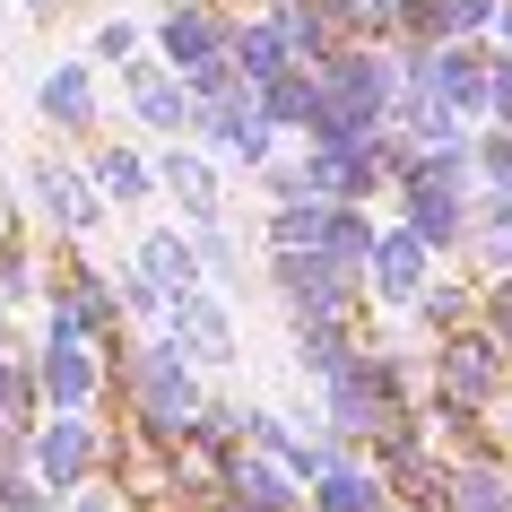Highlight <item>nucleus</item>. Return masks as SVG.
<instances>
[{
    "instance_id": "1",
    "label": "nucleus",
    "mask_w": 512,
    "mask_h": 512,
    "mask_svg": "<svg viewBox=\"0 0 512 512\" xmlns=\"http://www.w3.org/2000/svg\"><path fill=\"white\" fill-rule=\"evenodd\" d=\"M426 252H434V243L400 217V226L374 243V261H365V270H374V296L382 304H417V296H426Z\"/></svg>"
},
{
    "instance_id": "2",
    "label": "nucleus",
    "mask_w": 512,
    "mask_h": 512,
    "mask_svg": "<svg viewBox=\"0 0 512 512\" xmlns=\"http://www.w3.org/2000/svg\"><path fill=\"white\" fill-rule=\"evenodd\" d=\"M330 417L348 434H391V365H356L330 382Z\"/></svg>"
},
{
    "instance_id": "3",
    "label": "nucleus",
    "mask_w": 512,
    "mask_h": 512,
    "mask_svg": "<svg viewBox=\"0 0 512 512\" xmlns=\"http://www.w3.org/2000/svg\"><path fill=\"white\" fill-rule=\"evenodd\" d=\"M278 287H287L304 313H339V304H348V261H339V252H278Z\"/></svg>"
},
{
    "instance_id": "4",
    "label": "nucleus",
    "mask_w": 512,
    "mask_h": 512,
    "mask_svg": "<svg viewBox=\"0 0 512 512\" xmlns=\"http://www.w3.org/2000/svg\"><path fill=\"white\" fill-rule=\"evenodd\" d=\"M183 365H191V356H174V348H148V356H139V400H148L157 426H183L191 408H200V382H191Z\"/></svg>"
},
{
    "instance_id": "5",
    "label": "nucleus",
    "mask_w": 512,
    "mask_h": 512,
    "mask_svg": "<svg viewBox=\"0 0 512 512\" xmlns=\"http://www.w3.org/2000/svg\"><path fill=\"white\" fill-rule=\"evenodd\" d=\"M96 191H105V183H87L79 165H61V157H44V165H35V200L53 209V226H61V235H87V226H96Z\"/></svg>"
},
{
    "instance_id": "6",
    "label": "nucleus",
    "mask_w": 512,
    "mask_h": 512,
    "mask_svg": "<svg viewBox=\"0 0 512 512\" xmlns=\"http://www.w3.org/2000/svg\"><path fill=\"white\" fill-rule=\"evenodd\" d=\"M139 278H148L165 304H174V296H200V252H191L183 235H165V226H157V235H139Z\"/></svg>"
},
{
    "instance_id": "7",
    "label": "nucleus",
    "mask_w": 512,
    "mask_h": 512,
    "mask_svg": "<svg viewBox=\"0 0 512 512\" xmlns=\"http://www.w3.org/2000/svg\"><path fill=\"white\" fill-rule=\"evenodd\" d=\"M157 44H165L174 70H200V61H226V53H235V44L217 35L209 9H165V18H157Z\"/></svg>"
},
{
    "instance_id": "8",
    "label": "nucleus",
    "mask_w": 512,
    "mask_h": 512,
    "mask_svg": "<svg viewBox=\"0 0 512 512\" xmlns=\"http://www.w3.org/2000/svg\"><path fill=\"white\" fill-rule=\"evenodd\" d=\"M235 61L252 87L287 79V61H296V35H287V18H252V27H235Z\"/></svg>"
},
{
    "instance_id": "9",
    "label": "nucleus",
    "mask_w": 512,
    "mask_h": 512,
    "mask_svg": "<svg viewBox=\"0 0 512 512\" xmlns=\"http://www.w3.org/2000/svg\"><path fill=\"white\" fill-rule=\"evenodd\" d=\"M44 391H53L61 408H79L87 391H96V365H87V330L53 322V356H44Z\"/></svg>"
},
{
    "instance_id": "10",
    "label": "nucleus",
    "mask_w": 512,
    "mask_h": 512,
    "mask_svg": "<svg viewBox=\"0 0 512 512\" xmlns=\"http://www.w3.org/2000/svg\"><path fill=\"white\" fill-rule=\"evenodd\" d=\"M87 426L79 417H53V426L35 434V469H44V486H79V469H87Z\"/></svg>"
},
{
    "instance_id": "11",
    "label": "nucleus",
    "mask_w": 512,
    "mask_h": 512,
    "mask_svg": "<svg viewBox=\"0 0 512 512\" xmlns=\"http://www.w3.org/2000/svg\"><path fill=\"white\" fill-rule=\"evenodd\" d=\"M131 105L148 113L157 131H174V139H183L191 122H200V105H191V87H174L165 70H131Z\"/></svg>"
},
{
    "instance_id": "12",
    "label": "nucleus",
    "mask_w": 512,
    "mask_h": 512,
    "mask_svg": "<svg viewBox=\"0 0 512 512\" xmlns=\"http://www.w3.org/2000/svg\"><path fill=\"white\" fill-rule=\"evenodd\" d=\"M157 183L174 191V200H191V217H200V226H217V183H209V165H200V157H183V148H174V157L157 165Z\"/></svg>"
},
{
    "instance_id": "13",
    "label": "nucleus",
    "mask_w": 512,
    "mask_h": 512,
    "mask_svg": "<svg viewBox=\"0 0 512 512\" xmlns=\"http://www.w3.org/2000/svg\"><path fill=\"white\" fill-rule=\"evenodd\" d=\"M313 495H322V512H382V486L365 469H348V460H330L322 478H313Z\"/></svg>"
},
{
    "instance_id": "14",
    "label": "nucleus",
    "mask_w": 512,
    "mask_h": 512,
    "mask_svg": "<svg viewBox=\"0 0 512 512\" xmlns=\"http://www.w3.org/2000/svg\"><path fill=\"white\" fill-rule=\"evenodd\" d=\"M287 504H296L287 469H270V460H243L235 469V512H287Z\"/></svg>"
},
{
    "instance_id": "15",
    "label": "nucleus",
    "mask_w": 512,
    "mask_h": 512,
    "mask_svg": "<svg viewBox=\"0 0 512 512\" xmlns=\"http://www.w3.org/2000/svg\"><path fill=\"white\" fill-rule=\"evenodd\" d=\"M443 391H452V400H486V391H495V348H486V339L452 348L443 356Z\"/></svg>"
},
{
    "instance_id": "16",
    "label": "nucleus",
    "mask_w": 512,
    "mask_h": 512,
    "mask_svg": "<svg viewBox=\"0 0 512 512\" xmlns=\"http://www.w3.org/2000/svg\"><path fill=\"white\" fill-rule=\"evenodd\" d=\"M452 512H512V478L486 469V460H469V469L452 478Z\"/></svg>"
},
{
    "instance_id": "17",
    "label": "nucleus",
    "mask_w": 512,
    "mask_h": 512,
    "mask_svg": "<svg viewBox=\"0 0 512 512\" xmlns=\"http://www.w3.org/2000/svg\"><path fill=\"white\" fill-rule=\"evenodd\" d=\"M96 183H105L113 200H148V165H139L131 148H105V157H96Z\"/></svg>"
},
{
    "instance_id": "18",
    "label": "nucleus",
    "mask_w": 512,
    "mask_h": 512,
    "mask_svg": "<svg viewBox=\"0 0 512 512\" xmlns=\"http://www.w3.org/2000/svg\"><path fill=\"white\" fill-rule=\"evenodd\" d=\"M44 113H53V122H87V70H79V61L44 79Z\"/></svg>"
},
{
    "instance_id": "19",
    "label": "nucleus",
    "mask_w": 512,
    "mask_h": 512,
    "mask_svg": "<svg viewBox=\"0 0 512 512\" xmlns=\"http://www.w3.org/2000/svg\"><path fill=\"white\" fill-rule=\"evenodd\" d=\"M478 252L495 261V270H512V191H504V200H486V217H478Z\"/></svg>"
},
{
    "instance_id": "20",
    "label": "nucleus",
    "mask_w": 512,
    "mask_h": 512,
    "mask_svg": "<svg viewBox=\"0 0 512 512\" xmlns=\"http://www.w3.org/2000/svg\"><path fill=\"white\" fill-rule=\"evenodd\" d=\"M131 44H139V35L122 27V18H105V27H96V61H122V53H131Z\"/></svg>"
},
{
    "instance_id": "21",
    "label": "nucleus",
    "mask_w": 512,
    "mask_h": 512,
    "mask_svg": "<svg viewBox=\"0 0 512 512\" xmlns=\"http://www.w3.org/2000/svg\"><path fill=\"white\" fill-rule=\"evenodd\" d=\"M486 174L512 191V131H504V139H486Z\"/></svg>"
},
{
    "instance_id": "22",
    "label": "nucleus",
    "mask_w": 512,
    "mask_h": 512,
    "mask_svg": "<svg viewBox=\"0 0 512 512\" xmlns=\"http://www.w3.org/2000/svg\"><path fill=\"white\" fill-rule=\"evenodd\" d=\"M339 9H348L356 27H382V18H391V9H400V0H339Z\"/></svg>"
},
{
    "instance_id": "23",
    "label": "nucleus",
    "mask_w": 512,
    "mask_h": 512,
    "mask_svg": "<svg viewBox=\"0 0 512 512\" xmlns=\"http://www.w3.org/2000/svg\"><path fill=\"white\" fill-rule=\"evenodd\" d=\"M495 113H504V131H512V53L495 61Z\"/></svg>"
},
{
    "instance_id": "24",
    "label": "nucleus",
    "mask_w": 512,
    "mask_h": 512,
    "mask_svg": "<svg viewBox=\"0 0 512 512\" xmlns=\"http://www.w3.org/2000/svg\"><path fill=\"white\" fill-rule=\"evenodd\" d=\"M70 512H122V495H105V486H87V495H79Z\"/></svg>"
},
{
    "instance_id": "25",
    "label": "nucleus",
    "mask_w": 512,
    "mask_h": 512,
    "mask_svg": "<svg viewBox=\"0 0 512 512\" xmlns=\"http://www.w3.org/2000/svg\"><path fill=\"white\" fill-rule=\"evenodd\" d=\"M495 35H504V44H512V0H495Z\"/></svg>"
},
{
    "instance_id": "26",
    "label": "nucleus",
    "mask_w": 512,
    "mask_h": 512,
    "mask_svg": "<svg viewBox=\"0 0 512 512\" xmlns=\"http://www.w3.org/2000/svg\"><path fill=\"white\" fill-rule=\"evenodd\" d=\"M27 9H44V0H27Z\"/></svg>"
}]
</instances>
